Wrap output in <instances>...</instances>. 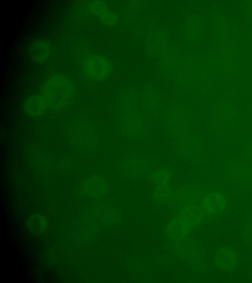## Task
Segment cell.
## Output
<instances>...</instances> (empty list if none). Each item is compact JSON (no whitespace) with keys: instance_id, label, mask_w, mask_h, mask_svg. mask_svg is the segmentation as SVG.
I'll list each match as a JSON object with an SVG mask.
<instances>
[{"instance_id":"obj_1","label":"cell","mask_w":252,"mask_h":283,"mask_svg":"<svg viewBox=\"0 0 252 283\" xmlns=\"http://www.w3.org/2000/svg\"><path fill=\"white\" fill-rule=\"evenodd\" d=\"M74 92V86L66 77L55 75L49 78L45 84L41 93L48 108L58 109L70 102Z\"/></svg>"},{"instance_id":"obj_2","label":"cell","mask_w":252,"mask_h":283,"mask_svg":"<svg viewBox=\"0 0 252 283\" xmlns=\"http://www.w3.org/2000/svg\"><path fill=\"white\" fill-rule=\"evenodd\" d=\"M110 68V63L105 57L100 55H94L86 60L84 72L88 79L100 81L108 76Z\"/></svg>"},{"instance_id":"obj_3","label":"cell","mask_w":252,"mask_h":283,"mask_svg":"<svg viewBox=\"0 0 252 283\" xmlns=\"http://www.w3.org/2000/svg\"><path fill=\"white\" fill-rule=\"evenodd\" d=\"M28 54L30 58L37 63L45 62L51 54L50 42L43 38L33 41L28 48Z\"/></svg>"},{"instance_id":"obj_4","label":"cell","mask_w":252,"mask_h":283,"mask_svg":"<svg viewBox=\"0 0 252 283\" xmlns=\"http://www.w3.org/2000/svg\"><path fill=\"white\" fill-rule=\"evenodd\" d=\"M90 8L92 12L104 24L113 26L118 21V17L103 1L94 0L90 3Z\"/></svg>"},{"instance_id":"obj_5","label":"cell","mask_w":252,"mask_h":283,"mask_svg":"<svg viewBox=\"0 0 252 283\" xmlns=\"http://www.w3.org/2000/svg\"><path fill=\"white\" fill-rule=\"evenodd\" d=\"M202 211L206 214H215L221 212L225 206V199L219 193H212L203 200Z\"/></svg>"},{"instance_id":"obj_6","label":"cell","mask_w":252,"mask_h":283,"mask_svg":"<svg viewBox=\"0 0 252 283\" xmlns=\"http://www.w3.org/2000/svg\"><path fill=\"white\" fill-rule=\"evenodd\" d=\"M47 104L42 95H33L27 97L23 103L25 112L31 115H39L47 109Z\"/></svg>"},{"instance_id":"obj_7","label":"cell","mask_w":252,"mask_h":283,"mask_svg":"<svg viewBox=\"0 0 252 283\" xmlns=\"http://www.w3.org/2000/svg\"><path fill=\"white\" fill-rule=\"evenodd\" d=\"M218 266L224 271H231L235 267L236 258L234 253L228 249L220 250L216 256Z\"/></svg>"}]
</instances>
